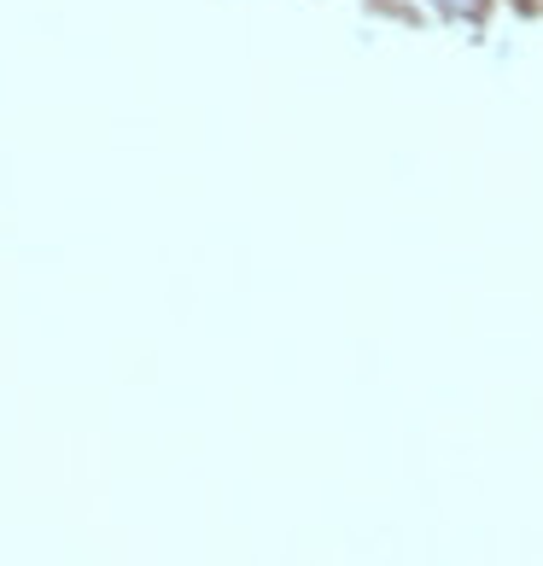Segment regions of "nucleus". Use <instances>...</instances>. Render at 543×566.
<instances>
[]
</instances>
